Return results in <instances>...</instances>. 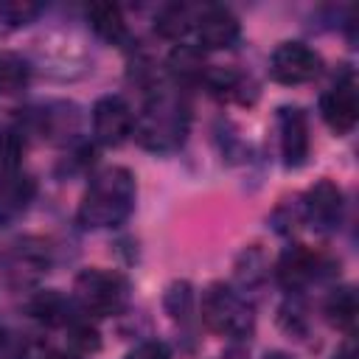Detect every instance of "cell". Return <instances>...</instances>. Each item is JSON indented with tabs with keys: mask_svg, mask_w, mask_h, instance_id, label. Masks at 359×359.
<instances>
[{
	"mask_svg": "<svg viewBox=\"0 0 359 359\" xmlns=\"http://www.w3.org/2000/svg\"><path fill=\"white\" fill-rule=\"evenodd\" d=\"M135 132V115L121 95H104L93 107V135L104 146H121Z\"/></svg>",
	"mask_w": 359,
	"mask_h": 359,
	"instance_id": "30bf717a",
	"label": "cell"
},
{
	"mask_svg": "<svg viewBox=\"0 0 359 359\" xmlns=\"http://www.w3.org/2000/svg\"><path fill=\"white\" fill-rule=\"evenodd\" d=\"M48 359H76L73 353H48Z\"/></svg>",
	"mask_w": 359,
	"mask_h": 359,
	"instance_id": "d6a6232c",
	"label": "cell"
},
{
	"mask_svg": "<svg viewBox=\"0 0 359 359\" xmlns=\"http://www.w3.org/2000/svg\"><path fill=\"white\" fill-rule=\"evenodd\" d=\"M79 126L73 104H48L36 112V129L48 140H67Z\"/></svg>",
	"mask_w": 359,
	"mask_h": 359,
	"instance_id": "2e32d148",
	"label": "cell"
},
{
	"mask_svg": "<svg viewBox=\"0 0 359 359\" xmlns=\"http://www.w3.org/2000/svg\"><path fill=\"white\" fill-rule=\"evenodd\" d=\"M3 222H6V219H3V216H0V227H3Z\"/></svg>",
	"mask_w": 359,
	"mask_h": 359,
	"instance_id": "836d02e7",
	"label": "cell"
},
{
	"mask_svg": "<svg viewBox=\"0 0 359 359\" xmlns=\"http://www.w3.org/2000/svg\"><path fill=\"white\" fill-rule=\"evenodd\" d=\"M280 323L286 325V331L289 334H303L306 331V317H303V306L300 303H286L283 309H280Z\"/></svg>",
	"mask_w": 359,
	"mask_h": 359,
	"instance_id": "83f0119b",
	"label": "cell"
},
{
	"mask_svg": "<svg viewBox=\"0 0 359 359\" xmlns=\"http://www.w3.org/2000/svg\"><path fill=\"white\" fill-rule=\"evenodd\" d=\"M300 213L303 222L317 230V233H334L342 224V213H345V199L337 182L331 180H320L314 182L306 196L300 199Z\"/></svg>",
	"mask_w": 359,
	"mask_h": 359,
	"instance_id": "9c48e42d",
	"label": "cell"
},
{
	"mask_svg": "<svg viewBox=\"0 0 359 359\" xmlns=\"http://www.w3.org/2000/svg\"><path fill=\"white\" fill-rule=\"evenodd\" d=\"M87 20L90 28L109 45H123L129 42V31H126V20L121 14V8L115 3H93L87 8Z\"/></svg>",
	"mask_w": 359,
	"mask_h": 359,
	"instance_id": "9a60e30c",
	"label": "cell"
},
{
	"mask_svg": "<svg viewBox=\"0 0 359 359\" xmlns=\"http://www.w3.org/2000/svg\"><path fill=\"white\" fill-rule=\"evenodd\" d=\"M165 309L174 320L185 323L191 317V309H194V292H191V283L188 280H177L168 286L165 292Z\"/></svg>",
	"mask_w": 359,
	"mask_h": 359,
	"instance_id": "d4e9b609",
	"label": "cell"
},
{
	"mask_svg": "<svg viewBox=\"0 0 359 359\" xmlns=\"http://www.w3.org/2000/svg\"><path fill=\"white\" fill-rule=\"evenodd\" d=\"M196 25V14L191 6L185 3H168L157 11L154 17V31L165 39H180L182 34H188Z\"/></svg>",
	"mask_w": 359,
	"mask_h": 359,
	"instance_id": "d6986e66",
	"label": "cell"
},
{
	"mask_svg": "<svg viewBox=\"0 0 359 359\" xmlns=\"http://www.w3.org/2000/svg\"><path fill=\"white\" fill-rule=\"evenodd\" d=\"M334 359H356V351H353V342H345L337 353H334Z\"/></svg>",
	"mask_w": 359,
	"mask_h": 359,
	"instance_id": "f546056e",
	"label": "cell"
},
{
	"mask_svg": "<svg viewBox=\"0 0 359 359\" xmlns=\"http://www.w3.org/2000/svg\"><path fill=\"white\" fill-rule=\"evenodd\" d=\"M202 320L210 331L230 337V339H244L255 328V314L252 306L241 292H236L227 283H210L202 294Z\"/></svg>",
	"mask_w": 359,
	"mask_h": 359,
	"instance_id": "3957f363",
	"label": "cell"
},
{
	"mask_svg": "<svg viewBox=\"0 0 359 359\" xmlns=\"http://www.w3.org/2000/svg\"><path fill=\"white\" fill-rule=\"evenodd\" d=\"M188 126H191L188 101L177 90L160 87L151 90L149 101L143 104V112L135 121V137L143 149L168 154L185 143Z\"/></svg>",
	"mask_w": 359,
	"mask_h": 359,
	"instance_id": "7a4b0ae2",
	"label": "cell"
},
{
	"mask_svg": "<svg viewBox=\"0 0 359 359\" xmlns=\"http://www.w3.org/2000/svg\"><path fill=\"white\" fill-rule=\"evenodd\" d=\"M25 309H28V314H31L36 323H42V325H48V328H67L70 320L76 317L73 303H70L62 292H56V289L34 292V294L28 297Z\"/></svg>",
	"mask_w": 359,
	"mask_h": 359,
	"instance_id": "4fadbf2b",
	"label": "cell"
},
{
	"mask_svg": "<svg viewBox=\"0 0 359 359\" xmlns=\"http://www.w3.org/2000/svg\"><path fill=\"white\" fill-rule=\"evenodd\" d=\"M168 70H171L177 79H182V81L202 79V73H205L202 48H196V45H177V48L168 53Z\"/></svg>",
	"mask_w": 359,
	"mask_h": 359,
	"instance_id": "ffe728a7",
	"label": "cell"
},
{
	"mask_svg": "<svg viewBox=\"0 0 359 359\" xmlns=\"http://www.w3.org/2000/svg\"><path fill=\"white\" fill-rule=\"evenodd\" d=\"M320 67H323L320 53L306 42H280L269 56V76L289 87L317 79Z\"/></svg>",
	"mask_w": 359,
	"mask_h": 359,
	"instance_id": "ba28073f",
	"label": "cell"
},
{
	"mask_svg": "<svg viewBox=\"0 0 359 359\" xmlns=\"http://www.w3.org/2000/svg\"><path fill=\"white\" fill-rule=\"evenodd\" d=\"M0 14L6 17L8 25H28L39 14V6H31V3H6V6H0Z\"/></svg>",
	"mask_w": 359,
	"mask_h": 359,
	"instance_id": "484cf974",
	"label": "cell"
},
{
	"mask_svg": "<svg viewBox=\"0 0 359 359\" xmlns=\"http://www.w3.org/2000/svg\"><path fill=\"white\" fill-rule=\"evenodd\" d=\"M36 194V182L28 174H14L0 182V216L8 222L11 216L22 213Z\"/></svg>",
	"mask_w": 359,
	"mask_h": 359,
	"instance_id": "ac0fdd59",
	"label": "cell"
},
{
	"mask_svg": "<svg viewBox=\"0 0 359 359\" xmlns=\"http://www.w3.org/2000/svg\"><path fill=\"white\" fill-rule=\"evenodd\" d=\"M323 314H325V320H328L334 328L351 334L353 325H356V314H359L356 289H353V286H337V289H331V294L325 297Z\"/></svg>",
	"mask_w": 359,
	"mask_h": 359,
	"instance_id": "e0dca14e",
	"label": "cell"
},
{
	"mask_svg": "<svg viewBox=\"0 0 359 359\" xmlns=\"http://www.w3.org/2000/svg\"><path fill=\"white\" fill-rule=\"evenodd\" d=\"M28 76H31V67H28V62L22 56L0 53V93L3 95L20 93L28 84Z\"/></svg>",
	"mask_w": 359,
	"mask_h": 359,
	"instance_id": "7402d4cb",
	"label": "cell"
},
{
	"mask_svg": "<svg viewBox=\"0 0 359 359\" xmlns=\"http://www.w3.org/2000/svg\"><path fill=\"white\" fill-rule=\"evenodd\" d=\"M126 359H171V351H168L165 342L149 339V342H140L137 348H132L126 353Z\"/></svg>",
	"mask_w": 359,
	"mask_h": 359,
	"instance_id": "4316f807",
	"label": "cell"
},
{
	"mask_svg": "<svg viewBox=\"0 0 359 359\" xmlns=\"http://www.w3.org/2000/svg\"><path fill=\"white\" fill-rule=\"evenodd\" d=\"M135 196H137V185L132 171L123 165H107L90 180L79 202L76 219L87 230L118 227L135 210Z\"/></svg>",
	"mask_w": 359,
	"mask_h": 359,
	"instance_id": "6da1fadb",
	"label": "cell"
},
{
	"mask_svg": "<svg viewBox=\"0 0 359 359\" xmlns=\"http://www.w3.org/2000/svg\"><path fill=\"white\" fill-rule=\"evenodd\" d=\"M216 359H247V353H244L241 348H230V351H224V353L216 356Z\"/></svg>",
	"mask_w": 359,
	"mask_h": 359,
	"instance_id": "4dcf8cb0",
	"label": "cell"
},
{
	"mask_svg": "<svg viewBox=\"0 0 359 359\" xmlns=\"http://www.w3.org/2000/svg\"><path fill=\"white\" fill-rule=\"evenodd\" d=\"M196 39L199 48L208 50H222V48H233L241 36V25L238 17L224 8V6H208L196 14Z\"/></svg>",
	"mask_w": 359,
	"mask_h": 359,
	"instance_id": "7c38bea8",
	"label": "cell"
},
{
	"mask_svg": "<svg viewBox=\"0 0 359 359\" xmlns=\"http://www.w3.org/2000/svg\"><path fill=\"white\" fill-rule=\"evenodd\" d=\"M266 275H269L266 272V258L258 250V244L247 247L241 252V258L236 261V283L241 289H255V286H261L266 280Z\"/></svg>",
	"mask_w": 359,
	"mask_h": 359,
	"instance_id": "44dd1931",
	"label": "cell"
},
{
	"mask_svg": "<svg viewBox=\"0 0 359 359\" xmlns=\"http://www.w3.org/2000/svg\"><path fill=\"white\" fill-rule=\"evenodd\" d=\"M73 294L84 314L115 317L129 306V283L123 275L101 266H87L73 280Z\"/></svg>",
	"mask_w": 359,
	"mask_h": 359,
	"instance_id": "277c9868",
	"label": "cell"
},
{
	"mask_svg": "<svg viewBox=\"0 0 359 359\" xmlns=\"http://www.w3.org/2000/svg\"><path fill=\"white\" fill-rule=\"evenodd\" d=\"M11 353H14V348H11V337H8V331L0 325V359H11Z\"/></svg>",
	"mask_w": 359,
	"mask_h": 359,
	"instance_id": "f1b7e54d",
	"label": "cell"
},
{
	"mask_svg": "<svg viewBox=\"0 0 359 359\" xmlns=\"http://www.w3.org/2000/svg\"><path fill=\"white\" fill-rule=\"evenodd\" d=\"M205 87L216 95V98H224V101H241L247 104V93L255 95V84L250 79H244L238 70H230V67H205L202 79Z\"/></svg>",
	"mask_w": 359,
	"mask_h": 359,
	"instance_id": "5bb4252c",
	"label": "cell"
},
{
	"mask_svg": "<svg viewBox=\"0 0 359 359\" xmlns=\"http://www.w3.org/2000/svg\"><path fill=\"white\" fill-rule=\"evenodd\" d=\"M264 359H294V356H289V353H283V351H269Z\"/></svg>",
	"mask_w": 359,
	"mask_h": 359,
	"instance_id": "1f68e13d",
	"label": "cell"
},
{
	"mask_svg": "<svg viewBox=\"0 0 359 359\" xmlns=\"http://www.w3.org/2000/svg\"><path fill=\"white\" fill-rule=\"evenodd\" d=\"M278 146L286 168H300L309 157V121L300 107H280L275 112Z\"/></svg>",
	"mask_w": 359,
	"mask_h": 359,
	"instance_id": "8fae6325",
	"label": "cell"
},
{
	"mask_svg": "<svg viewBox=\"0 0 359 359\" xmlns=\"http://www.w3.org/2000/svg\"><path fill=\"white\" fill-rule=\"evenodd\" d=\"M22 135L17 129H3L0 132V182L20 174V163H22Z\"/></svg>",
	"mask_w": 359,
	"mask_h": 359,
	"instance_id": "603a6c76",
	"label": "cell"
},
{
	"mask_svg": "<svg viewBox=\"0 0 359 359\" xmlns=\"http://www.w3.org/2000/svg\"><path fill=\"white\" fill-rule=\"evenodd\" d=\"M0 269L11 289H28L50 269V244L45 238L25 236L3 252Z\"/></svg>",
	"mask_w": 359,
	"mask_h": 359,
	"instance_id": "5b68a950",
	"label": "cell"
},
{
	"mask_svg": "<svg viewBox=\"0 0 359 359\" xmlns=\"http://www.w3.org/2000/svg\"><path fill=\"white\" fill-rule=\"evenodd\" d=\"M320 115L331 132L348 135L359 121V90L356 76L345 70L323 95H320Z\"/></svg>",
	"mask_w": 359,
	"mask_h": 359,
	"instance_id": "52a82bcc",
	"label": "cell"
},
{
	"mask_svg": "<svg viewBox=\"0 0 359 359\" xmlns=\"http://www.w3.org/2000/svg\"><path fill=\"white\" fill-rule=\"evenodd\" d=\"M67 339H70L73 351H79V353L98 351V345H101L98 328H95L90 320H84L81 314H76V317L70 320V325H67Z\"/></svg>",
	"mask_w": 359,
	"mask_h": 359,
	"instance_id": "cb8c5ba5",
	"label": "cell"
},
{
	"mask_svg": "<svg viewBox=\"0 0 359 359\" xmlns=\"http://www.w3.org/2000/svg\"><path fill=\"white\" fill-rule=\"evenodd\" d=\"M334 272H339V261L334 264L328 255L314 252L306 244L286 247L278 258V266H275V278L286 292H300L309 283H314L320 278H328Z\"/></svg>",
	"mask_w": 359,
	"mask_h": 359,
	"instance_id": "8992f818",
	"label": "cell"
}]
</instances>
